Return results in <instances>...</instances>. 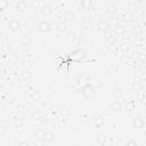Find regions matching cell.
Masks as SVG:
<instances>
[{"label":"cell","mask_w":146,"mask_h":146,"mask_svg":"<svg viewBox=\"0 0 146 146\" xmlns=\"http://www.w3.org/2000/svg\"><path fill=\"white\" fill-rule=\"evenodd\" d=\"M38 30L41 32V33H47V32H49L50 30H51V24L48 22V21H46V19H42V21H40L39 23H38Z\"/></svg>","instance_id":"1"},{"label":"cell","mask_w":146,"mask_h":146,"mask_svg":"<svg viewBox=\"0 0 146 146\" xmlns=\"http://www.w3.org/2000/svg\"><path fill=\"white\" fill-rule=\"evenodd\" d=\"M144 125H145V121H144V119L141 116L137 115V116L133 117V120H132V127L136 130H141L144 128Z\"/></svg>","instance_id":"2"},{"label":"cell","mask_w":146,"mask_h":146,"mask_svg":"<svg viewBox=\"0 0 146 146\" xmlns=\"http://www.w3.org/2000/svg\"><path fill=\"white\" fill-rule=\"evenodd\" d=\"M8 29H9V31H11V32H17V31H19V29H21V23H19V21H17V19H15V18H11V19L8 22Z\"/></svg>","instance_id":"3"},{"label":"cell","mask_w":146,"mask_h":146,"mask_svg":"<svg viewBox=\"0 0 146 146\" xmlns=\"http://www.w3.org/2000/svg\"><path fill=\"white\" fill-rule=\"evenodd\" d=\"M40 11H41V14H42L43 16L48 17V16H50V15L52 14V7H51V5H49V3H43V5L40 7Z\"/></svg>","instance_id":"4"},{"label":"cell","mask_w":146,"mask_h":146,"mask_svg":"<svg viewBox=\"0 0 146 146\" xmlns=\"http://www.w3.org/2000/svg\"><path fill=\"white\" fill-rule=\"evenodd\" d=\"M65 40H66V42L68 44H73L75 42V40H76V32H74V31L68 32L66 34V36H65Z\"/></svg>","instance_id":"5"},{"label":"cell","mask_w":146,"mask_h":146,"mask_svg":"<svg viewBox=\"0 0 146 146\" xmlns=\"http://www.w3.org/2000/svg\"><path fill=\"white\" fill-rule=\"evenodd\" d=\"M15 7H16V9L18 10V11H25V10H27V8H29V3L26 2V1H17L16 3H15Z\"/></svg>","instance_id":"6"},{"label":"cell","mask_w":146,"mask_h":146,"mask_svg":"<svg viewBox=\"0 0 146 146\" xmlns=\"http://www.w3.org/2000/svg\"><path fill=\"white\" fill-rule=\"evenodd\" d=\"M43 140L47 144H51L55 140V133L52 131H46L44 135H43Z\"/></svg>","instance_id":"7"},{"label":"cell","mask_w":146,"mask_h":146,"mask_svg":"<svg viewBox=\"0 0 146 146\" xmlns=\"http://www.w3.org/2000/svg\"><path fill=\"white\" fill-rule=\"evenodd\" d=\"M31 117H32V120H33V121H41V120L43 119V114H42L40 111L35 110V111H33V112H32Z\"/></svg>","instance_id":"8"},{"label":"cell","mask_w":146,"mask_h":146,"mask_svg":"<svg viewBox=\"0 0 146 146\" xmlns=\"http://www.w3.org/2000/svg\"><path fill=\"white\" fill-rule=\"evenodd\" d=\"M30 42H31V39H30L29 35H26V34L21 35V38H19V43H21L22 46H29Z\"/></svg>","instance_id":"9"},{"label":"cell","mask_w":146,"mask_h":146,"mask_svg":"<svg viewBox=\"0 0 146 146\" xmlns=\"http://www.w3.org/2000/svg\"><path fill=\"white\" fill-rule=\"evenodd\" d=\"M111 110L114 111V112H119L122 110V104L119 102V100H114L112 104H111Z\"/></svg>","instance_id":"10"},{"label":"cell","mask_w":146,"mask_h":146,"mask_svg":"<svg viewBox=\"0 0 146 146\" xmlns=\"http://www.w3.org/2000/svg\"><path fill=\"white\" fill-rule=\"evenodd\" d=\"M97 141H98V144H100V145H105V144L107 143V137H106V135L103 133V132H99V133L97 135Z\"/></svg>","instance_id":"11"},{"label":"cell","mask_w":146,"mask_h":146,"mask_svg":"<svg viewBox=\"0 0 146 146\" xmlns=\"http://www.w3.org/2000/svg\"><path fill=\"white\" fill-rule=\"evenodd\" d=\"M56 30L58 32H65L67 30V24L66 22H58L57 25H56Z\"/></svg>","instance_id":"12"},{"label":"cell","mask_w":146,"mask_h":146,"mask_svg":"<svg viewBox=\"0 0 146 146\" xmlns=\"http://www.w3.org/2000/svg\"><path fill=\"white\" fill-rule=\"evenodd\" d=\"M64 18H65V21H67V22H72V21L74 19V14H73V11H72V10H66V11L64 13Z\"/></svg>","instance_id":"13"},{"label":"cell","mask_w":146,"mask_h":146,"mask_svg":"<svg viewBox=\"0 0 146 146\" xmlns=\"http://www.w3.org/2000/svg\"><path fill=\"white\" fill-rule=\"evenodd\" d=\"M9 106H10L11 108H17V107L19 106V100L16 99V98H13V99L9 102Z\"/></svg>","instance_id":"14"},{"label":"cell","mask_w":146,"mask_h":146,"mask_svg":"<svg viewBox=\"0 0 146 146\" xmlns=\"http://www.w3.org/2000/svg\"><path fill=\"white\" fill-rule=\"evenodd\" d=\"M116 11V6L114 3H108L107 5V13L110 14H114Z\"/></svg>","instance_id":"15"},{"label":"cell","mask_w":146,"mask_h":146,"mask_svg":"<svg viewBox=\"0 0 146 146\" xmlns=\"http://www.w3.org/2000/svg\"><path fill=\"white\" fill-rule=\"evenodd\" d=\"M107 27H108V24H107V23L102 22V23H99V24H98V30H99V31H102L103 33H104L105 31H107Z\"/></svg>","instance_id":"16"},{"label":"cell","mask_w":146,"mask_h":146,"mask_svg":"<svg viewBox=\"0 0 146 146\" xmlns=\"http://www.w3.org/2000/svg\"><path fill=\"white\" fill-rule=\"evenodd\" d=\"M91 22L89 21V19H84L83 22H82V29H84V30H88V29H90L91 27Z\"/></svg>","instance_id":"17"},{"label":"cell","mask_w":146,"mask_h":146,"mask_svg":"<svg viewBox=\"0 0 146 146\" xmlns=\"http://www.w3.org/2000/svg\"><path fill=\"white\" fill-rule=\"evenodd\" d=\"M143 31H144V29H143L141 25H136V26L133 27V33L137 34V35H138V34H141Z\"/></svg>","instance_id":"18"},{"label":"cell","mask_w":146,"mask_h":146,"mask_svg":"<svg viewBox=\"0 0 146 146\" xmlns=\"http://www.w3.org/2000/svg\"><path fill=\"white\" fill-rule=\"evenodd\" d=\"M46 141L43 140V138H36V140L34 141V146H46Z\"/></svg>","instance_id":"19"},{"label":"cell","mask_w":146,"mask_h":146,"mask_svg":"<svg viewBox=\"0 0 146 146\" xmlns=\"http://www.w3.org/2000/svg\"><path fill=\"white\" fill-rule=\"evenodd\" d=\"M114 32H115V34H119V35H122L123 33H124V29L122 27V26H115V29H114Z\"/></svg>","instance_id":"20"},{"label":"cell","mask_w":146,"mask_h":146,"mask_svg":"<svg viewBox=\"0 0 146 146\" xmlns=\"http://www.w3.org/2000/svg\"><path fill=\"white\" fill-rule=\"evenodd\" d=\"M81 6H82L84 9H90L91 6H92V2H91V1H82V2H81Z\"/></svg>","instance_id":"21"},{"label":"cell","mask_w":146,"mask_h":146,"mask_svg":"<svg viewBox=\"0 0 146 146\" xmlns=\"http://www.w3.org/2000/svg\"><path fill=\"white\" fill-rule=\"evenodd\" d=\"M124 146H138V145H137V141H136V140H133V139H129V140L125 141Z\"/></svg>","instance_id":"22"},{"label":"cell","mask_w":146,"mask_h":146,"mask_svg":"<svg viewBox=\"0 0 146 146\" xmlns=\"http://www.w3.org/2000/svg\"><path fill=\"white\" fill-rule=\"evenodd\" d=\"M8 5H9V3H8L7 1H1V2H0V10H1V11L5 10V9L8 7Z\"/></svg>","instance_id":"23"},{"label":"cell","mask_w":146,"mask_h":146,"mask_svg":"<svg viewBox=\"0 0 146 146\" xmlns=\"http://www.w3.org/2000/svg\"><path fill=\"white\" fill-rule=\"evenodd\" d=\"M103 35H104V38H106V39H111V38H112V32H110V31L107 30V31H105V32L103 33Z\"/></svg>","instance_id":"24"},{"label":"cell","mask_w":146,"mask_h":146,"mask_svg":"<svg viewBox=\"0 0 146 146\" xmlns=\"http://www.w3.org/2000/svg\"><path fill=\"white\" fill-rule=\"evenodd\" d=\"M17 146H30V144H29V141L22 140V141H19V143H18V145H17Z\"/></svg>","instance_id":"25"},{"label":"cell","mask_w":146,"mask_h":146,"mask_svg":"<svg viewBox=\"0 0 146 146\" xmlns=\"http://www.w3.org/2000/svg\"><path fill=\"white\" fill-rule=\"evenodd\" d=\"M96 121H97V123H98V124H99V123H100V124H103V123H104V119H103L102 116H100V117H97V120H96Z\"/></svg>","instance_id":"26"},{"label":"cell","mask_w":146,"mask_h":146,"mask_svg":"<svg viewBox=\"0 0 146 146\" xmlns=\"http://www.w3.org/2000/svg\"><path fill=\"white\" fill-rule=\"evenodd\" d=\"M15 124H16V125H22V124H23V121H22V120H18V121H15Z\"/></svg>","instance_id":"27"},{"label":"cell","mask_w":146,"mask_h":146,"mask_svg":"<svg viewBox=\"0 0 146 146\" xmlns=\"http://www.w3.org/2000/svg\"><path fill=\"white\" fill-rule=\"evenodd\" d=\"M143 103H144V105H146V96L143 98Z\"/></svg>","instance_id":"28"},{"label":"cell","mask_w":146,"mask_h":146,"mask_svg":"<svg viewBox=\"0 0 146 146\" xmlns=\"http://www.w3.org/2000/svg\"><path fill=\"white\" fill-rule=\"evenodd\" d=\"M143 139H144V140L146 139V132H145V133H143Z\"/></svg>","instance_id":"29"}]
</instances>
